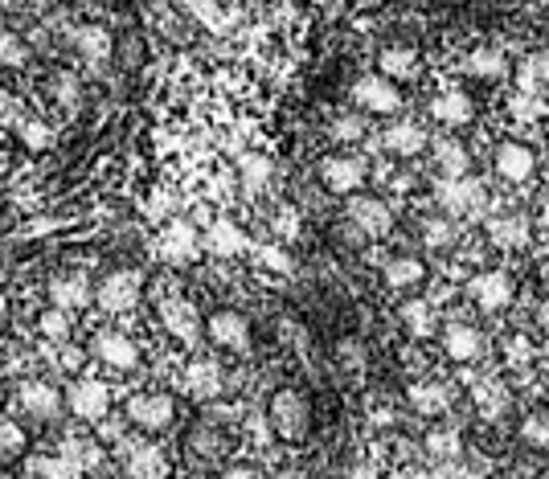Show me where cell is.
I'll return each instance as SVG.
<instances>
[{"label": "cell", "mask_w": 549, "mask_h": 479, "mask_svg": "<svg viewBox=\"0 0 549 479\" xmlns=\"http://www.w3.org/2000/svg\"><path fill=\"white\" fill-rule=\"evenodd\" d=\"M382 144L394 152V156H418L422 148H427V132H422L418 123H410V119H402V123H394V127H386V136H382Z\"/></svg>", "instance_id": "484cf974"}, {"label": "cell", "mask_w": 549, "mask_h": 479, "mask_svg": "<svg viewBox=\"0 0 549 479\" xmlns=\"http://www.w3.org/2000/svg\"><path fill=\"white\" fill-rule=\"evenodd\" d=\"M29 62V46H25V41L13 33V29H5V25H0V66H25Z\"/></svg>", "instance_id": "ab89813d"}, {"label": "cell", "mask_w": 549, "mask_h": 479, "mask_svg": "<svg viewBox=\"0 0 549 479\" xmlns=\"http://www.w3.org/2000/svg\"><path fill=\"white\" fill-rule=\"evenodd\" d=\"M443 348H447L451 361L468 365V361H480V357H484V336H480V328H472V324H451V328L443 332Z\"/></svg>", "instance_id": "7402d4cb"}, {"label": "cell", "mask_w": 549, "mask_h": 479, "mask_svg": "<svg viewBox=\"0 0 549 479\" xmlns=\"http://www.w3.org/2000/svg\"><path fill=\"white\" fill-rule=\"evenodd\" d=\"M91 357L99 365H107L111 373H136L144 353H140V344L123 332V328H99L95 340H91Z\"/></svg>", "instance_id": "8992f818"}, {"label": "cell", "mask_w": 549, "mask_h": 479, "mask_svg": "<svg viewBox=\"0 0 549 479\" xmlns=\"http://www.w3.org/2000/svg\"><path fill=\"white\" fill-rule=\"evenodd\" d=\"M402 324L410 328V336L422 340V336H431V332H435L439 320H435V308H431L427 299H406V303H402Z\"/></svg>", "instance_id": "836d02e7"}, {"label": "cell", "mask_w": 549, "mask_h": 479, "mask_svg": "<svg viewBox=\"0 0 549 479\" xmlns=\"http://www.w3.org/2000/svg\"><path fill=\"white\" fill-rule=\"evenodd\" d=\"M9 172V152H0V177H5Z\"/></svg>", "instance_id": "11a10c76"}, {"label": "cell", "mask_w": 549, "mask_h": 479, "mask_svg": "<svg viewBox=\"0 0 549 479\" xmlns=\"http://www.w3.org/2000/svg\"><path fill=\"white\" fill-rule=\"evenodd\" d=\"M492 168H496V177L500 181H509V185H521L529 181L533 172H537V156L529 144H517V140H504L492 156Z\"/></svg>", "instance_id": "e0dca14e"}, {"label": "cell", "mask_w": 549, "mask_h": 479, "mask_svg": "<svg viewBox=\"0 0 549 479\" xmlns=\"http://www.w3.org/2000/svg\"><path fill=\"white\" fill-rule=\"evenodd\" d=\"M21 459H29V430L25 422L0 414V467H13Z\"/></svg>", "instance_id": "cb8c5ba5"}, {"label": "cell", "mask_w": 549, "mask_h": 479, "mask_svg": "<svg viewBox=\"0 0 549 479\" xmlns=\"http://www.w3.org/2000/svg\"><path fill=\"white\" fill-rule=\"evenodd\" d=\"M9 111H13V95L0 86V115H9Z\"/></svg>", "instance_id": "816d5d0a"}, {"label": "cell", "mask_w": 549, "mask_h": 479, "mask_svg": "<svg viewBox=\"0 0 549 479\" xmlns=\"http://www.w3.org/2000/svg\"><path fill=\"white\" fill-rule=\"evenodd\" d=\"M82 5H91V0H82Z\"/></svg>", "instance_id": "6f0895ef"}, {"label": "cell", "mask_w": 549, "mask_h": 479, "mask_svg": "<svg viewBox=\"0 0 549 479\" xmlns=\"http://www.w3.org/2000/svg\"><path fill=\"white\" fill-rule=\"evenodd\" d=\"M230 451V439L218 422H197L189 434H185V455L193 463H222Z\"/></svg>", "instance_id": "2e32d148"}, {"label": "cell", "mask_w": 549, "mask_h": 479, "mask_svg": "<svg viewBox=\"0 0 549 479\" xmlns=\"http://www.w3.org/2000/svg\"><path fill=\"white\" fill-rule=\"evenodd\" d=\"M222 479H263V471L250 467V463H234V467L222 471Z\"/></svg>", "instance_id": "c3c4849f"}, {"label": "cell", "mask_w": 549, "mask_h": 479, "mask_svg": "<svg viewBox=\"0 0 549 479\" xmlns=\"http://www.w3.org/2000/svg\"><path fill=\"white\" fill-rule=\"evenodd\" d=\"M521 434L529 447H549V410H537L521 422Z\"/></svg>", "instance_id": "b9f144b4"}, {"label": "cell", "mask_w": 549, "mask_h": 479, "mask_svg": "<svg viewBox=\"0 0 549 479\" xmlns=\"http://www.w3.org/2000/svg\"><path fill=\"white\" fill-rule=\"evenodd\" d=\"M37 332L46 336V340H54V344H70V332H74L70 312H62V308L41 312V316H37Z\"/></svg>", "instance_id": "e575fe53"}, {"label": "cell", "mask_w": 549, "mask_h": 479, "mask_svg": "<svg viewBox=\"0 0 549 479\" xmlns=\"http://www.w3.org/2000/svg\"><path fill=\"white\" fill-rule=\"evenodd\" d=\"M29 471L37 479H82V467L66 455V451H41V455H29Z\"/></svg>", "instance_id": "4316f807"}, {"label": "cell", "mask_w": 549, "mask_h": 479, "mask_svg": "<svg viewBox=\"0 0 549 479\" xmlns=\"http://www.w3.org/2000/svg\"><path fill=\"white\" fill-rule=\"evenodd\" d=\"M476 402L484 406V414H492V418H496V414L504 410V389H500V385L492 381V385H484V389H476Z\"/></svg>", "instance_id": "bcb514c9"}, {"label": "cell", "mask_w": 549, "mask_h": 479, "mask_svg": "<svg viewBox=\"0 0 549 479\" xmlns=\"http://www.w3.org/2000/svg\"><path fill=\"white\" fill-rule=\"evenodd\" d=\"M123 479H173V455L160 443L123 447Z\"/></svg>", "instance_id": "9c48e42d"}, {"label": "cell", "mask_w": 549, "mask_h": 479, "mask_svg": "<svg viewBox=\"0 0 549 479\" xmlns=\"http://www.w3.org/2000/svg\"><path fill=\"white\" fill-rule=\"evenodd\" d=\"M13 132H17V140H21L29 152H46V148H50V140H54V136H50V127L41 123V119H33V115L17 119Z\"/></svg>", "instance_id": "d590c367"}, {"label": "cell", "mask_w": 549, "mask_h": 479, "mask_svg": "<svg viewBox=\"0 0 549 479\" xmlns=\"http://www.w3.org/2000/svg\"><path fill=\"white\" fill-rule=\"evenodd\" d=\"M205 336L222 353H250V320L238 308H218L205 316Z\"/></svg>", "instance_id": "ba28073f"}, {"label": "cell", "mask_w": 549, "mask_h": 479, "mask_svg": "<svg viewBox=\"0 0 549 479\" xmlns=\"http://www.w3.org/2000/svg\"><path fill=\"white\" fill-rule=\"evenodd\" d=\"M431 115L443 123V127H463V123H472V115H476V107H472V99L463 95V91H439L435 99H431Z\"/></svg>", "instance_id": "603a6c76"}, {"label": "cell", "mask_w": 549, "mask_h": 479, "mask_svg": "<svg viewBox=\"0 0 549 479\" xmlns=\"http://www.w3.org/2000/svg\"><path fill=\"white\" fill-rule=\"evenodd\" d=\"M472 299L480 303V312H504L513 303V279L504 271H484L472 279Z\"/></svg>", "instance_id": "d6986e66"}, {"label": "cell", "mask_w": 549, "mask_h": 479, "mask_svg": "<svg viewBox=\"0 0 549 479\" xmlns=\"http://www.w3.org/2000/svg\"><path fill=\"white\" fill-rule=\"evenodd\" d=\"M46 295H50V308H62V312L78 316V312H87L95 303V283L87 275H78V271H66V275L50 279Z\"/></svg>", "instance_id": "5bb4252c"}, {"label": "cell", "mask_w": 549, "mask_h": 479, "mask_svg": "<svg viewBox=\"0 0 549 479\" xmlns=\"http://www.w3.org/2000/svg\"><path fill=\"white\" fill-rule=\"evenodd\" d=\"M62 353H58V365L66 369V373H78L82 369V361L91 357V348H74V344H58Z\"/></svg>", "instance_id": "7dc6e473"}, {"label": "cell", "mask_w": 549, "mask_h": 479, "mask_svg": "<svg viewBox=\"0 0 549 479\" xmlns=\"http://www.w3.org/2000/svg\"><path fill=\"white\" fill-rule=\"evenodd\" d=\"M504 70V54L500 50H472V58H468V74L472 78H500Z\"/></svg>", "instance_id": "74e56055"}, {"label": "cell", "mask_w": 549, "mask_h": 479, "mask_svg": "<svg viewBox=\"0 0 549 479\" xmlns=\"http://www.w3.org/2000/svg\"><path fill=\"white\" fill-rule=\"evenodd\" d=\"M66 410H70V418L91 422V426L107 422L111 410H115L111 385H107V381H95V377H78V381L66 389Z\"/></svg>", "instance_id": "5b68a950"}, {"label": "cell", "mask_w": 549, "mask_h": 479, "mask_svg": "<svg viewBox=\"0 0 549 479\" xmlns=\"http://www.w3.org/2000/svg\"><path fill=\"white\" fill-rule=\"evenodd\" d=\"M17 410L29 418V422H41V426H54L62 422L70 410H66V389H58L54 381L46 377H25L17 385Z\"/></svg>", "instance_id": "3957f363"}, {"label": "cell", "mask_w": 549, "mask_h": 479, "mask_svg": "<svg viewBox=\"0 0 549 479\" xmlns=\"http://www.w3.org/2000/svg\"><path fill=\"white\" fill-rule=\"evenodd\" d=\"M181 418V406L168 389H144V394H132L128 406H123V422L140 434H164L173 430Z\"/></svg>", "instance_id": "6da1fadb"}, {"label": "cell", "mask_w": 549, "mask_h": 479, "mask_svg": "<svg viewBox=\"0 0 549 479\" xmlns=\"http://www.w3.org/2000/svg\"><path fill=\"white\" fill-rule=\"evenodd\" d=\"M0 344H5V340H0Z\"/></svg>", "instance_id": "680465c9"}, {"label": "cell", "mask_w": 549, "mask_h": 479, "mask_svg": "<svg viewBox=\"0 0 549 479\" xmlns=\"http://www.w3.org/2000/svg\"><path fill=\"white\" fill-rule=\"evenodd\" d=\"M435 168H439V177H443V181L468 177V168H472V156H468V148H463L459 140L443 136V140L435 144Z\"/></svg>", "instance_id": "d4e9b609"}, {"label": "cell", "mask_w": 549, "mask_h": 479, "mask_svg": "<svg viewBox=\"0 0 549 479\" xmlns=\"http://www.w3.org/2000/svg\"><path fill=\"white\" fill-rule=\"evenodd\" d=\"M70 46L78 50L82 62L103 66V62L111 58V50H115V41H111V29H103V25H78V29L70 33Z\"/></svg>", "instance_id": "44dd1931"}, {"label": "cell", "mask_w": 549, "mask_h": 479, "mask_svg": "<svg viewBox=\"0 0 549 479\" xmlns=\"http://www.w3.org/2000/svg\"><path fill=\"white\" fill-rule=\"evenodd\" d=\"M422 242L431 250H447L455 242V222L451 217H427V222H422Z\"/></svg>", "instance_id": "f35d334b"}, {"label": "cell", "mask_w": 549, "mask_h": 479, "mask_svg": "<svg viewBox=\"0 0 549 479\" xmlns=\"http://www.w3.org/2000/svg\"><path fill=\"white\" fill-rule=\"evenodd\" d=\"M517 86L525 95H537V99H545L549 95V54H529L521 66H517Z\"/></svg>", "instance_id": "f1b7e54d"}, {"label": "cell", "mask_w": 549, "mask_h": 479, "mask_svg": "<svg viewBox=\"0 0 549 479\" xmlns=\"http://www.w3.org/2000/svg\"><path fill=\"white\" fill-rule=\"evenodd\" d=\"M246 246H250V238H246V230H242L238 222H230V217L209 222V230H205V250L214 254V258H238Z\"/></svg>", "instance_id": "ffe728a7"}, {"label": "cell", "mask_w": 549, "mask_h": 479, "mask_svg": "<svg viewBox=\"0 0 549 479\" xmlns=\"http://www.w3.org/2000/svg\"><path fill=\"white\" fill-rule=\"evenodd\" d=\"M537 320H541V328H549V303H545V308L537 312Z\"/></svg>", "instance_id": "f5cc1de1"}, {"label": "cell", "mask_w": 549, "mask_h": 479, "mask_svg": "<svg viewBox=\"0 0 549 479\" xmlns=\"http://www.w3.org/2000/svg\"><path fill=\"white\" fill-rule=\"evenodd\" d=\"M0 5H9V9H25L29 0H0Z\"/></svg>", "instance_id": "db71d44e"}, {"label": "cell", "mask_w": 549, "mask_h": 479, "mask_svg": "<svg viewBox=\"0 0 549 479\" xmlns=\"http://www.w3.org/2000/svg\"><path fill=\"white\" fill-rule=\"evenodd\" d=\"M222 389H226V369L218 357H193L185 365V394L193 402H214L222 398Z\"/></svg>", "instance_id": "9a60e30c"}, {"label": "cell", "mask_w": 549, "mask_h": 479, "mask_svg": "<svg viewBox=\"0 0 549 479\" xmlns=\"http://www.w3.org/2000/svg\"><path fill=\"white\" fill-rule=\"evenodd\" d=\"M275 479H308L300 467H283V471H275Z\"/></svg>", "instance_id": "f907efd6"}, {"label": "cell", "mask_w": 549, "mask_h": 479, "mask_svg": "<svg viewBox=\"0 0 549 479\" xmlns=\"http://www.w3.org/2000/svg\"><path fill=\"white\" fill-rule=\"evenodd\" d=\"M410 406L418 414L435 418V414H443L451 406V389L443 381H418V385H410Z\"/></svg>", "instance_id": "f546056e"}, {"label": "cell", "mask_w": 549, "mask_h": 479, "mask_svg": "<svg viewBox=\"0 0 549 479\" xmlns=\"http://www.w3.org/2000/svg\"><path fill=\"white\" fill-rule=\"evenodd\" d=\"M160 324H164L168 336L181 340V344H197L205 336V316L193 308L189 299H181V295L160 299Z\"/></svg>", "instance_id": "8fae6325"}, {"label": "cell", "mask_w": 549, "mask_h": 479, "mask_svg": "<svg viewBox=\"0 0 549 479\" xmlns=\"http://www.w3.org/2000/svg\"><path fill=\"white\" fill-rule=\"evenodd\" d=\"M341 357H345V365H361V344L345 340V344H341Z\"/></svg>", "instance_id": "681fc988"}, {"label": "cell", "mask_w": 549, "mask_h": 479, "mask_svg": "<svg viewBox=\"0 0 549 479\" xmlns=\"http://www.w3.org/2000/svg\"><path fill=\"white\" fill-rule=\"evenodd\" d=\"M382 275H386V283L394 291H414L422 279H427V267H422V258H414V254H398V258L386 263Z\"/></svg>", "instance_id": "83f0119b"}, {"label": "cell", "mask_w": 549, "mask_h": 479, "mask_svg": "<svg viewBox=\"0 0 549 479\" xmlns=\"http://www.w3.org/2000/svg\"><path fill=\"white\" fill-rule=\"evenodd\" d=\"M541 209H545V217H549V197H545V201H541Z\"/></svg>", "instance_id": "9f6ffc18"}, {"label": "cell", "mask_w": 549, "mask_h": 479, "mask_svg": "<svg viewBox=\"0 0 549 479\" xmlns=\"http://www.w3.org/2000/svg\"><path fill=\"white\" fill-rule=\"evenodd\" d=\"M377 74H386L390 82H406V78H418V54L410 46H390L382 50V58H377Z\"/></svg>", "instance_id": "1f68e13d"}, {"label": "cell", "mask_w": 549, "mask_h": 479, "mask_svg": "<svg viewBox=\"0 0 549 479\" xmlns=\"http://www.w3.org/2000/svg\"><path fill=\"white\" fill-rule=\"evenodd\" d=\"M365 160L361 156H349V152H336V156H328V160H320V181H324V189L328 193H341V197H357V189L365 185Z\"/></svg>", "instance_id": "7c38bea8"}, {"label": "cell", "mask_w": 549, "mask_h": 479, "mask_svg": "<svg viewBox=\"0 0 549 479\" xmlns=\"http://www.w3.org/2000/svg\"><path fill=\"white\" fill-rule=\"evenodd\" d=\"M267 422L283 443H300L312 430V406L300 389H275L271 402H267Z\"/></svg>", "instance_id": "7a4b0ae2"}, {"label": "cell", "mask_w": 549, "mask_h": 479, "mask_svg": "<svg viewBox=\"0 0 549 479\" xmlns=\"http://www.w3.org/2000/svg\"><path fill=\"white\" fill-rule=\"evenodd\" d=\"M488 238L496 246H504V250L525 246L529 242V222H525L521 213H500V217H492V222H488Z\"/></svg>", "instance_id": "4dcf8cb0"}, {"label": "cell", "mask_w": 549, "mask_h": 479, "mask_svg": "<svg viewBox=\"0 0 549 479\" xmlns=\"http://www.w3.org/2000/svg\"><path fill=\"white\" fill-rule=\"evenodd\" d=\"M238 177H242V189L246 193H263L275 177V164L267 156H242L238 160Z\"/></svg>", "instance_id": "d6a6232c"}, {"label": "cell", "mask_w": 549, "mask_h": 479, "mask_svg": "<svg viewBox=\"0 0 549 479\" xmlns=\"http://www.w3.org/2000/svg\"><path fill=\"white\" fill-rule=\"evenodd\" d=\"M328 136L336 144H357V140H365V119L361 115H336L332 127H328Z\"/></svg>", "instance_id": "60d3db41"}, {"label": "cell", "mask_w": 549, "mask_h": 479, "mask_svg": "<svg viewBox=\"0 0 549 479\" xmlns=\"http://www.w3.org/2000/svg\"><path fill=\"white\" fill-rule=\"evenodd\" d=\"M259 267H267V271H275V275H291V271H295L291 254H287L283 246H259Z\"/></svg>", "instance_id": "ee69618b"}, {"label": "cell", "mask_w": 549, "mask_h": 479, "mask_svg": "<svg viewBox=\"0 0 549 479\" xmlns=\"http://www.w3.org/2000/svg\"><path fill=\"white\" fill-rule=\"evenodd\" d=\"M509 107H513V115H517V119H537V115H545V99L525 95V91H521V95H513V103H509Z\"/></svg>", "instance_id": "f6af8a7d"}, {"label": "cell", "mask_w": 549, "mask_h": 479, "mask_svg": "<svg viewBox=\"0 0 549 479\" xmlns=\"http://www.w3.org/2000/svg\"><path fill=\"white\" fill-rule=\"evenodd\" d=\"M271 230H275L283 242H291L295 234H300V209H295V205H279L275 217H271Z\"/></svg>", "instance_id": "7bdbcfd3"}, {"label": "cell", "mask_w": 549, "mask_h": 479, "mask_svg": "<svg viewBox=\"0 0 549 479\" xmlns=\"http://www.w3.org/2000/svg\"><path fill=\"white\" fill-rule=\"evenodd\" d=\"M427 451L439 455V459H455V455H463L459 430H451V426H435V430L427 434Z\"/></svg>", "instance_id": "8d00e7d4"}, {"label": "cell", "mask_w": 549, "mask_h": 479, "mask_svg": "<svg viewBox=\"0 0 549 479\" xmlns=\"http://www.w3.org/2000/svg\"><path fill=\"white\" fill-rule=\"evenodd\" d=\"M439 205H443V213H476L480 205H484V197H488V189L480 185V181H472V177H455V181H439Z\"/></svg>", "instance_id": "ac0fdd59"}, {"label": "cell", "mask_w": 549, "mask_h": 479, "mask_svg": "<svg viewBox=\"0 0 549 479\" xmlns=\"http://www.w3.org/2000/svg\"><path fill=\"white\" fill-rule=\"evenodd\" d=\"M353 103L369 115H394L402 107V95H398V86L386 78V74H365L353 82Z\"/></svg>", "instance_id": "4fadbf2b"}, {"label": "cell", "mask_w": 549, "mask_h": 479, "mask_svg": "<svg viewBox=\"0 0 549 479\" xmlns=\"http://www.w3.org/2000/svg\"><path fill=\"white\" fill-rule=\"evenodd\" d=\"M345 217H349V226H353L361 238H382V234H390V226H394V209H390L382 197H369V193L349 197Z\"/></svg>", "instance_id": "30bf717a"}, {"label": "cell", "mask_w": 549, "mask_h": 479, "mask_svg": "<svg viewBox=\"0 0 549 479\" xmlns=\"http://www.w3.org/2000/svg\"><path fill=\"white\" fill-rule=\"evenodd\" d=\"M144 295V271L136 267H119V271H107L99 283H95V303L107 312V316H119V312H132Z\"/></svg>", "instance_id": "277c9868"}, {"label": "cell", "mask_w": 549, "mask_h": 479, "mask_svg": "<svg viewBox=\"0 0 549 479\" xmlns=\"http://www.w3.org/2000/svg\"><path fill=\"white\" fill-rule=\"evenodd\" d=\"M201 246H205V238L197 234V226L189 222V217H173V222H168L160 230V238H156V254L164 258V263H173V267L193 263V258L201 254Z\"/></svg>", "instance_id": "52a82bcc"}]
</instances>
